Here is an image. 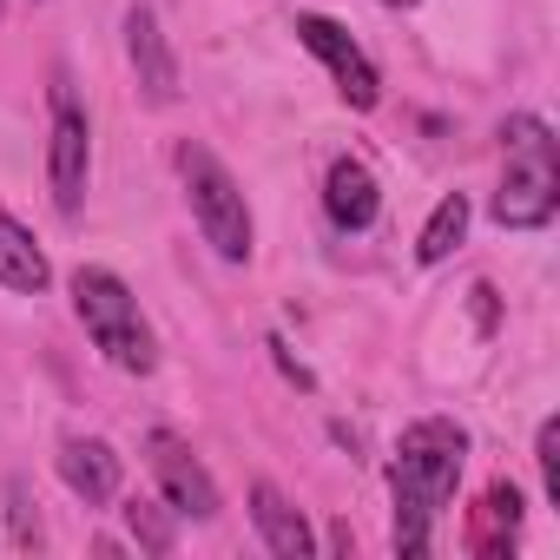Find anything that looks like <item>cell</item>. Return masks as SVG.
Masks as SVG:
<instances>
[{
	"instance_id": "1",
	"label": "cell",
	"mask_w": 560,
	"mask_h": 560,
	"mask_svg": "<svg viewBox=\"0 0 560 560\" xmlns=\"http://www.w3.org/2000/svg\"><path fill=\"white\" fill-rule=\"evenodd\" d=\"M462 462H468V435L448 416H422L402 429L396 462H389V494H396V534L389 540L402 560H422L435 547V521L462 481Z\"/></svg>"
},
{
	"instance_id": "2",
	"label": "cell",
	"mask_w": 560,
	"mask_h": 560,
	"mask_svg": "<svg viewBox=\"0 0 560 560\" xmlns=\"http://www.w3.org/2000/svg\"><path fill=\"white\" fill-rule=\"evenodd\" d=\"M508 172H501V191H494V224L501 231H540L553 224L560 211V152H553V126L534 119V113H514L508 132Z\"/></svg>"
},
{
	"instance_id": "3",
	"label": "cell",
	"mask_w": 560,
	"mask_h": 560,
	"mask_svg": "<svg viewBox=\"0 0 560 560\" xmlns=\"http://www.w3.org/2000/svg\"><path fill=\"white\" fill-rule=\"evenodd\" d=\"M73 311L93 337V350L126 370V376H152L159 363V343H152V324L139 317V298L126 291V277L106 270V264H80L73 270Z\"/></svg>"
},
{
	"instance_id": "4",
	"label": "cell",
	"mask_w": 560,
	"mask_h": 560,
	"mask_svg": "<svg viewBox=\"0 0 560 560\" xmlns=\"http://www.w3.org/2000/svg\"><path fill=\"white\" fill-rule=\"evenodd\" d=\"M172 165H178V185H185V205H191V218H198L205 244H211L224 264H244L257 231H250V205H244L237 178L224 172V159H218L211 145L185 139V145L172 152Z\"/></svg>"
},
{
	"instance_id": "5",
	"label": "cell",
	"mask_w": 560,
	"mask_h": 560,
	"mask_svg": "<svg viewBox=\"0 0 560 560\" xmlns=\"http://www.w3.org/2000/svg\"><path fill=\"white\" fill-rule=\"evenodd\" d=\"M86 172H93V126H86V106L73 100L67 73H54V126H47V185H54V205L73 218L86 205Z\"/></svg>"
},
{
	"instance_id": "6",
	"label": "cell",
	"mask_w": 560,
	"mask_h": 560,
	"mask_svg": "<svg viewBox=\"0 0 560 560\" xmlns=\"http://www.w3.org/2000/svg\"><path fill=\"white\" fill-rule=\"evenodd\" d=\"M145 455H152V475H159V494H165V508L178 514V521H218V481H211V468L191 455V442L185 435H172V429H152L145 435Z\"/></svg>"
},
{
	"instance_id": "7",
	"label": "cell",
	"mask_w": 560,
	"mask_h": 560,
	"mask_svg": "<svg viewBox=\"0 0 560 560\" xmlns=\"http://www.w3.org/2000/svg\"><path fill=\"white\" fill-rule=\"evenodd\" d=\"M298 40L330 67V80H337V93H343V106H357V113H370L376 100H383V73H376V60L330 21V14H298Z\"/></svg>"
},
{
	"instance_id": "8",
	"label": "cell",
	"mask_w": 560,
	"mask_h": 560,
	"mask_svg": "<svg viewBox=\"0 0 560 560\" xmlns=\"http://www.w3.org/2000/svg\"><path fill=\"white\" fill-rule=\"evenodd\" d=\"M126 60H132V80H139V93L152 106L178 100V54H172V40H165V27H159V14L145 0L126 14Z\"/></svg>"
},
{
	"instance_id": "9",
	"label": "cell",
	"mask_w": 560,
	"mask_h": 560,
	"mask_svg": "<svg viewBox=\"0 0 560 560\" xmlns=\"http://www.w3.org/2000/svg\"><path fill=\"white\" fill-rule=\"evenodd\" d=\"M250 527H257V540H264L277 560H311V553H317V534H311L304 508L277 488V481H257V488H250Z\"/></svg>"
},
{
	"instance_id": "10",
	"label": "cell",
	"mask_w": 560,
	"mask_h": 560,
	"mask_svg": "<svg viewBox=\"0 0 560 560\" xmlns=\"http://www.w3.org/2000/svg\"><path fill=\"white\" fill-rule=\"evenodd\" d=\"M376 211H383V185H376V172L363 165V159H330V172H324V218L337 224V231H370L376 224Z\"/></svg>"
},
{
	"instance_id": "11",
	"label": "cell",
	"mask_w": 560,
	"mask_h": 560,
	"mask_svg": "<svg viewBox=\"0 0 560 560\" xmlns=\"http://www.w3.org/2000/svg\"><path fill=\"white\" fill-rule=\"evenodd\" d=\"M60 481H67L86 508H106V501H119L126 468H119V455H113L100 435H73V442L60 448Z\"/></svg>"
},
{
	"instance_id": "12",
	"label": "cell",
	"mask_w": 560,
	"mask_h": 560,
	"mask_svg": "<svg viewBox=\"0 0 560 560\" xmlns=\"http://www.w3.org/2000/svg\"><path fill=\"white\" fill-rule=\"evenodd\" d=\"M0 284L21 291V298H40V291L54 284V264H47L40 237H34L8 205H0Z\"/></svg>"
},
{
	"instance_id": "13",
	"label": "cell",
	"mask_w": 560,
	"mask_h": 560,
	"mask_svg": "<svg viewBox=\"0 0 560 560\" xmlns=\"http://www.w3.org/2000/svg\"><path fill=\"white\" fill-rule=\"evenodd\" d=\"M514 534H521V488L514 481H494L481 494V508H475V547L481 553H508Z\"/></svg>"
},
{
	"instance_id": "14",
	"label": "cell",
	"mask_w": 560,
	"mask_h": 560,
	"mask_svg": "<svg viewBox=\"0 0 560 560\" xmlns=\"http://www.w3.org/2000/svg\"><path fill=\"white\" fill-rule=\"evenodd\" d=\"M462 231H468V198L448 191V198L429 211V224H422V237H416V257H422V264H442V257L462 244Z\"/></svg>"
},
{
	"instance_id": "15",
	"label": "cell",
	"mask_w": 560,
	"mask_h": 560,
	"mask_svg": "<svg viewBox=\"0 0 560 560\" xmlns=\"http://www.w3.org/2000/svg\"><path fill=\"white\" fill-rule=\"evenodd\" d=\"M126 534L145 547V553H172L178 547V527H172V508L165 501H126Z\"/></svg>"
},
{
	"instance_id": "16",
	"label": "cell",
	"mask_w": 560,
	"mask_h": 560,
	"mask_svg": "<svg viewBox=\"0 0 560 560\" xmlns=\"http://www.w3.org/2000/svg\"><path fill=\"white\" fill-rule=\"evenodd\" d=\"M534 462H540V488H547V501L560 508V422H553V416H547L540 435H534Z\"/></svg>"
},
{
	"instance_id": "17",
	"label": "cell",
	"mask_w": 560,
	"mask_h": 560,
	"mask_svg": "<svg viewBox=\"0 0 560 560\" xmlns=\"http://www.w3.org/2000/svg\"><path fill=\"white\" fill-rule=\"evenodd\" d=\"M8 521H14V547H40V514L27 508L21 481H8Z\"/></svg>"
},
{
	"instance_id": "18",
	"label": "cell",
	"mask_w": 560,
	"mask_h": 560,
	"mask_svg": "<svg viewBox=\"0 0 560 560\" xmlns=\"http://www.w3.org/2000/svg\"><path fill=\"white\" fill-rule=\"evenodd\" d=\"M468 298H475V324H481V330H494V291H488V284H475Z\"/></svg>"
},
{
	"instance_id": "19",
	"label": "cell",
	"mask_w": 560,
	"mask_h": 560,
	"mask_svg": "<svg viewBox=\"0 0 560 560\" xmlns=\"http://www.w3.org/2000/svg\"><path fill=\"white\" fill-rule=\"evenodd\" d=\"M383 8H416V0H383Z\"/></svg>"
},
{
	"instance_id": "20",
	"label": "cell",
	"mask_w": 560,
	"mask_h": 560,
	"mask_svg": "<svg viewBox=\"0 0 560 560\" xmlns=\"http://www.w3.org/2000/svg\"><path fill=\"white\" fill-rule=\"evenodd\" d=\"M0 14H8V0H0Z\"/></svg>"
}]
</instances>
